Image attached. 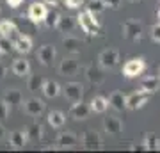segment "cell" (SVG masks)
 <instances>
[{
  "mask_svg": "<svg viewBox=\"0 0 160 153\" xmlns=\"http://www.w3.org/2000/svg\"><path fill=\"white\" fill-rule=\"evenodd\" d=\"M144 69H146V63L142 57H133L130 61H126V64L123 66V75L126 79H133V77L142 75Z\"/></svg>",
  "mask_w": 160,
  "mask_h": 153,
  "instance_id": "obj_4",
  "label": "cell"
},
{
  "mask_svg": "<svg viewBox=\"0 0 160 153\" xmlns=\"http://www.w3.org/2000/svg\"><path fill=\"white\" fill-rule=\"evenodd\" d=\"M27 141H29V139H27L25 130H14V132L9 134V142H11V146L14 148V150H22Z\"/></svg>",
  "mask_w": 160,
  "mask_h": 153,
  "instance_id": "obj_20",
  "label": "cell"
},
{
  "mask_svg": "<svg viewBox=\"0 0 160 153\" xmlns=\"http://www.w3.org/2000/svg\"><path fill=\"white\" fill-rule=\"evenodd\" d=\"M109 105L116 110H123V109H126V96L119 91H114L109 98Z\"/></svg>",
  "mask_w": 160,
  "mask_h": 153,
  "instance_id": "obj_22",
  "label": "cell"
},
{
  "mask_svg": "<svg viewBox=\"0 0 160 153\" xmlns=\"http://www.w3.org/2000/svg\"><path fill=\"white\" fill-rule=\"evenodd\" d=\"M64 2H66V7H69V9H78L84 4V0H64Z\"/></svg>",
  "mask_w": 160,
  "mask_h": 153,
  "instance_id": "obj_37",
  "label": "cell"
},
{
  "mask_svg": "<svg viewBox=\"0 0 160 153\" xmlns=\"http://www.w3.org/2000/svg\"><path fill=\"white\" fill-rule=\"evenodd\" d=\"M55 144H57V148H73L78 144V137L71 132H61L57 135Z\"/></svg>",
  "mask_w": 160,
  "mask_h": 153,
  "instance_id": "obj_16",
  "label": "cell"
},
{
  "mask_svg": "<svg viewBox=\"0 0 160 153\" xmlns=\"http://www.w3.org/2000/svg\"><path fill=\"white\" fill-rule=\"evenodd\" d=\"M61 16H62V14H61L59 11H55V9H52V11H46V16H45V20H43V23H45L48 28H57Z\"/></svg>",
  "mask_w": 160,
  "mask_h": 153,
  "instance_id": "obj_30",
  "label": "cell"
},
{
  "mask_svg": "<svg viewBox=\"0 0 160 153\" xmlns=\"http://www.w3.org/2000/svg\"><path fill=\"white\" fill-rule=\"evenodd\" d=\"M126 2H137V0H126Z\"/></svg>",
  "mask_w": 160,
  "mask_h": 153,
  "instance_id": "obj_42",
  "label": "cell"
},
{
  "mask_svg": "<svg viewBox=\"0 0 160 153\" xmlns=\"http://www.w3.org/2000/svg\"><path fill=\"white\" fill-rule=\"evenodd\" d=\"M4 77H6V66L0 63V80L4 79Z\"/></svg>",
  "mask_w": 160,
  "mask_h": 153,
  "instance_id": "obj_39",
  "label": "cell"
},
{
  "mask_svg": "<svg viewBox=\"0 0 160 153\" xmlns=\"http://www.w3.org/2000/svg\"><path fill=\"white\" fill-rule=\"evenodd\" d=\"M87 9L92 13V14H100V13H103L107 7H105V4H103V0H89V4H87Z\"/></svg>",
  "mask_w": 160,
  "mask_h": 153,
  "instance_id": "obj_32",
  "label": "cell"
},
{
  "mask_svg": "<svg viewBox=\"0 0 160 153\" xmlns=\"http://www.w3.org/2000/svg\"><path fill=\"white\" fill-rule=\"evenodd\" d=\"M12 46H14V50L20 52V54H29L32 50V38L27 34L23 36H18L16 39L12 41Z\"/></svg>",
  "mask_w": 160,
  "mask_h": 153,
  "instance_id": "obj_17",
  "label": "cell"
},
{
  "mask_svg": "<svg viewBox=\"0 0 160 153\" xmlns=\"http://www.w3.org/2000/svg\"><path fill=\"white\" fill-rule=\"evenodd\" d=\"M12 48H14V46H12V41L4 38V36H0V54L6 55V54H9Z\"/></svg>",
  "mask_w": 160,
  "mask_h": 153,
  "instance_id": "obj_33",
  "label": "cell"
},
{
  "mask_svg": "<svg viewBox=\"0 0 160 153\" xmlns=\"http://www.w3.org/2000/svg\"><path fill=\"white\" fill-rule=\"evenodd\" d=\"M23 110L29 114V116H32V118H38V116H41V114L45 112V103L39 98H34V96L27 98L23 102Z\"/></svg>",
  "mask_w": 160,
  "mask_h": 153,
  "instance_id": "obj_7",
  "label": "cell"
},
{
  "mask_svg": "<svg viewBox=\"0 0 160 153\" xmlns=\"http://www.w3.org/2000/svg\"><path fill=\"white\" fill-rule=\"evenodd\" d=\"M82 144H84V148H87V150H98V148L102 146V137H100L98 132L87 130L86 134H84V137H82Z\"/></svg>",
  "mask_w": 160,
  "mask_h": 153,
  "instance_id": "obj_13",
  "label": "cell"
},
{
  "mask_svg": "<svg viewBox=\"0 0 160 153\" xmlns=\"http://www.w3.org/2000/svg\"><path fill=\"white\" fill-rule=\"evenodd\" d=\"M121 34L125 39L139 41L142 38V23L137 22V20H128L121 25Z\"/></svg>",
  "mask_w": 160,
  "mask_h": 153,
  "instance_id": "obj_2",
  "label": "cell"
},
{
  "mask_svg": "<svg viewBox=\"0 0 160 153\" xmlns=\"http://www.w3.org/2000/svg\"><path fill=\"white\" fill-rule=\"evenodd\" d=\"M77 23L78 22H77L73 16H61L57 28L61 30V32H73L75 27H77Z\"/></svg>",
  "mask_w": 160,
  "mask_h": 153,
  "instance_id": "obj_27",
  "label": "cell"
},
{
  "mask_svg": "<svg viewBox=\"0 0 160 153\" xmlns=\"http://www.w3.org/2000/svg\"><path fill=\"white\" fill-rule=\"evenodd\" d=\"M0 36H4V38H7V39L14 41L18 36H20V30H18L16 23L9 22V20H6V22H0Z\"/></svg>",
  "mask_w": 160,
  "mask_h": 153,
  "instance_id": "obj_15",
  "label": "cell"
},
{
  "mask_svg": "<svg viewBox=\"0 0 160 153\" xmlns=\"http://www.w3.org/2000/svg\"><path fill=\"white\" fill-rule=\"evenodd\" d=\"M0 55H2V54H0Z\"/></svg>",
  "mask_w": 160,
  "mask_h": 153,
  "instance_id": "obj_45",
  "label": "cell"
},
{
  "mask_svg": "<svg viewBox=\"0 0 160 153\" xmlns=\"http://www.w3.org/2000/svg\"><path fill=\"white\" fill-rule=\"evenodd\" d=\"M43 94L46 98H55L61 93V85L55 82V80H45V84H43Z\"/></svg>",
  "mask_w": 160,
  "mask_h": 153,
  "instance_id": "obj_23",
  "label": "cell"
},
{
  "mask_svg": "<svg viewBox=\"0 0 160 153\" xmlns=\"http://www.w3.org/2000/svg\"><path fill=\"white\" fill-rule=\"evenodd\" d=\"M43 84H45V79L41 75H29V80H27V89L30 93H36V91H41L43 89Z\"/></svg>",
  "mask_w": 160,
  "mask_h": 153,
  "instance_id": "obj_28",
  "label": "cell"
},
{
  "mask_svg": "<svg viewBox=\"0 0 160 153\" xmlns=\"http://www.w3.org/2000/svg\"><path fill=\"white\" fill-rule=\"evenodd\" d=\"M91 105H87V103L84 102H77L71 105V109H69V116L73 119H87L89 116H91Z\"/></svg>",
  "mask_w": 160,
  "mask_h": 153,
  "instance_id": "obj_11",
  "label": "cell"
},
{
  "mask_svg": "<svg viewBox=\"0 0 160 153\" xmlns=\"http://www.w3.org/2000/svg\"><path fill=\"white\" fill-rule=\"evenodd\" d=\"M38 59L43 66H50L55 61V46L53 45H43L38 52Z\"/></svg>",
  "mask_w": 160,
  "mask_h": 153,
  "instance_id": "obj_12",
  "label": "cell"
},
{
  "mask_svg": "<svg viewBox=\"0 0 160 153\" xmlns=\"http://www.w3.org/2000/svg\"><path fill=\"white\" fill-rule=\"evenodd\" d=\"M4 100H6V103L11 107V105H20V103L23 102V94L20 89H9L6 93V96H4Z\"/></svg>",
  "mask_w": 160,
  "mask_h": 153,
  "instance_id": "obj_29",
  "label": "cell"
},
{
  "mask_svg": "<svg viewBox=\"0 0 160 153\" xmlns=\"http://www.w3.org/2000/svg\"><path fill=\"white\" fill-rule=\"evenodd\" d=\"M84 73H86L87 82H91L92 85H102L103 82H105V73H103V68H102V66L89 64V66L84 69Z\"/></svg>",
  "mask_w": 160,
  "mask_h": 153,
  "instance_id": "obj_9",
  "label": "cell"
},
{
  "mask_svg": "<svg viewBox=\"0 0 160 153\" xmlns=\"http://www.w3.org/2000/svg\"><path fill=\"white\" fill-rule=\"evenodd\" d=\"M77 22H78V25H80V28L86 32V34H89V36H96L98 32H100V22H98V18H96V14H92L89 9H86V11H82L77 16Z\"/></svg>",
  "mask_w": 160,
  "mask_h": 153,
  "instance_id": "obj_1",
  "label": "cell"
},
{
  "mask_svg": "<svg viewBox=\"0 0 160 153\" xmlns=\"http://www.w3.org/2000/svg\"><path fill=\"white\" fill-rule=\"evenodd\" d=\"M80 69V64L75 57H64L61 64H59V73L62 77H73V75L78 73Z\"/></svg>",
  "mask_w": 160,
  "mask_h": 153,
  "instance_id": "obj_8",
  "label": "cell"
},
{
  "mask_svg": "<svg viewBox=\"0 0 160 153\" xmlns=\"http://www.w3.org/2000/svg\"><path fill=\"white\" fill-rule=\"evenodd\" d=\"M12 73L18 75V77H27L30 73V63L27 59H14V63H12Z\"/></svg>",
  "mask_w": 160,
  "mask_h": 153,
  "instance_id": "obj_19",
  "label": "cell"
},
{
  "mask_svg": "<svg viewBox=\"0 0 160 153\" xmlns=\"http://www.w3.org/2000/svg\"><path fill=\"white\" fill-rule=\"evenodd\" d=\"M151 39L155 41V43H160V23H155L153 27H151Z\"/></svg>",
  "mask_w": 160,
  "mask_h": 153,
  "instance_id": "obj_35",
  "label": "cell"
},
{
  "mask_svg": "<svg viewBox=\"0 0 160 153\" xmlns=\"http://www.w3.org/2000/svg\"><path fill=\"white\" fill-rule=\"evenodd\" d=\"M48 123H50V126H53V128H61V126L66 123V116H64V112H61V110H50V112H48Z\"/></svg>",
  "mask_w": 160,
  "mask_h": 153,
  "instance_id": "obj_24",
  "label": "cell"
},
{
  "mask_svg": "<svg viewBox=\"0 0 160 153\" xmlns=\"http://www.w3.org/2000/svg\"><path fill=\"white\" fill-rule=\"evenodd\" d=\"M4 137H6V128L2 126V123H0V141H2Z\"/></svg>",
  "mask_w": 160,
  "mask_h": 153,
  "instance_id": "obj_41",
  "label": "cell"
},
{
  "mask_svg": "<svg viewBox=\"0 0 160 153\" xmlns=\"http://www.w3.org/2000/svg\"><path fill=\"white\" fill-rule=\"evenodd\" d=\"M45 4H50V6H59V2L61 0H43Z\"/></svg>",
  "mask_w": 160,
  "mask_h": 153,
  "instance_id": "obj_40",
  "label": "cell"
},
{
  "mask_svg": "<svg viewBox=\"0 0 160 153\" xmlns=\"http://www.w3.org/2000/svg\"><path fill=\"white\" fill-rule=\"evenodd\" d=\"M103 128L107 134L110 135H116V134H119L123 130V123H121L119 118H116V116H105L103 118Z\"/></svg>",
  "mask_w": 160,
  "mask_h": 153,
  "instance_id": "obj_14",
  "label": "cell"
},
{
  "mask_svg": "<svg viewBox=\"0 0 160 153\" xmlns=\"http://www.w3.org/2000/svg\"><path fill=\"white\" fill-rule=\"evenodd\" d=\"M157 14H158V20H160V9H158V13H157Z\"/></svg>",
  "mask_w": 160,
  "mask_h": 153,
  "instance_id": "obj_43",
  "label": "cell"
},
{
  "mask_svg": "<svg viewBox=\"0 0 160 153\" xmlns=\"http://www.w3.org/2000/svg\"><path fill=\"white\" fill-rule=\"evenodd\" d=\"M149 96H151V93H148V91H144V89L139 87L137 91H133L132 94L126 96V109H130V110H137V109L144 107L146 102L149 100Z\"/></svg>",
  "mask_w": 160,
  "mask_h": 153,
  "instance_id": "obj_3",
  "label": "cell"
},
{
  "mask_svg": "<svg viewBox=\"0 0 160 153\" xmlns=\"http://www.w3.org/2000/svg\"><path fill=\"white\" fill-rule=\"evenodd\" d=\"M62 93L68 102H71V103L82 102V98H84V85L80 82H68L62 87Z\"/></svg>",
  "mask_w": 160,
  "mask_h": 153,
  "instance_id": "obj_5",
  "label": "cell"
},
{
  "mask_svg": "<svg viewBox=\"0 0 160 153\" xmlns=\"http://www.w3.org/2000/svg\"><path fill=\"white\" fill-rule=\"evenodd\" d=\"M141 89H144V91H148V93H157V91L160 89V79L158 77H144L142 80H141Z\"/></svg>",
  "mask_w": 160,
  "mask_h": 153,
  "instance_id": "obj_21",
  "label": "cell"
},
{
  "mask_svg": "<svg viewBox=\"0 0 160 153\" xmlns=\"http://www.w3.org/2000/svg\"><path fill=\"white\" fill-rule=\"evenodd\" d=\"M98 63L102 66L103 69H112L118 66L119 63V52L114 50V48H107V50H103L100 55H98Z\"/></svg>",
  "mask_w": 160,
  "mask_h": 153,
  "instance_id": "obj_6",
  "label": "cell"
},
{
  "mask_svg": "<svg viewBox=\"0 0 160 153\" xmlns=\"http://www.w3.org/2000/svg\"><path fill=\"white\" fill-rule=\"evenodd\" d=\"M62 45H64V50L68 52V54H71V55H78L80 48H82V39L75 38V36H66L64 41H62Z\"/></svg>",
  "mask_w": 160,
  "mask_h": 153,
  "instance_id": "obj_18",
  "label": "cell"
},
{
  "mask_svg": "<svg viewBox=\"0 0 160 153\" xmlns=\"http://www.w3.org/2000/svg\"><path fill=\"white\" fill-rule=\"evenodd\" d=\"M158 79H160V68H158Z\"/></svg>",
  "mask_w": 160,
  "mask_h": 153,
  "instance_id": "obj_44",
  "label": "cell"
},
{
  "mask_svg": "<svg viewBox=\"0 0 160 153\" xmlns=\"http://www.w3.org/2000/svg\"><path fill=\"white\" fill-rule=\"evenodd\" d=\"M9 116V105L6 103V100H0V123L6 121Z\"/></svg>",
  "mask_w": 160,
  "mask_h": 153,
  "instance_id": "obj_34",
  "label": "cell"
},
{
  "mask_svg": "<svg viewBox=\"0 0 160 153\" xmlns=\"http://www.w3.org/2000/svg\"><path fill=\"white\" fill-rule=\"evenodd\" d=\"M23 0H7V4H9V7H18L20 4H22Z\"/></svg>",
  "mask_w": 160,
  "mask_h": 153,
  "instance_id": "obj_38",
  "label": "cell"
},
{
  "mask_svg": "<svg viewBox=\"0 0 160 153\" xmlns=\"http://www.w3.org/2000/svg\"><path fill=\"white\" fill-rule=\"evenodd\" d=\"M27 16H29V20L32 23H36V25H38V23H41L43 20H45V16H46V6H45V2H34V4H30Z\"/></svg>",
  "mask_w": 160,
  "mask_h": 153,
  "instance_id": "obj_10",
  "label": "cell"
},
{
  "mask_svg": "<svg viewBox=\"0 0 160 153\" xmlns=\"http://www.w3.org/2000/svg\"><path fill=\"white\" fill-rule=\"evenodd\" d=\"M121 2L123 0H103L105 7H109V9H118V7H121Z\"/></svg>",
  "mask_w": 160,
  "mask_h": 153,
  "instance_id": "obj_36",
  "label": "cell"
},
{
  "mask_svg": "<svg viewBox=\"0 0 160 153\" xmlns=\"http://www.w3.org/2000/svg\"><path fill=\"white\" fill-rule=\"evenodd\" d=\"M144 150H160V141L158 137L153 135V134H149V135L144 137Z\"/></svg>",
  "mask_w": 160,
  "mask_h": 153,
  "instance_id": "obj_31",
  "label": "cell"
},
{
  "mask_svg": "<svg viewBox=\"0 0 160 153\" xmlns=\"http://www.w3.org/2000/svg\"><path fill=\"white\" fill-rule=\"evenodd\" d=\"M109 109V100L103 96H94L91 100V110L96 114H103L105 110Z\"/></svg>",
  "mask_w": 160,
  "mask_h": 153,
  "instance_id": "obj_25",
  "label": "cell"
},
{
  "mask_svg": "<svg viewBox=\"0 0 160 153\" xmlns=\"http://www.w3.org/2000/svg\"><path fill=\"white\" fill-rule=\"evenodd\" d=\"M25 134H27V139L29 141H39L43 137V128H41L39 123H30L27 128H25Z\"/></svg>",
  "mask_w": 160,
  "mask_h": 153,
  "instance_id": "obj_26",
  "label": "cell"
}]
</instances>
